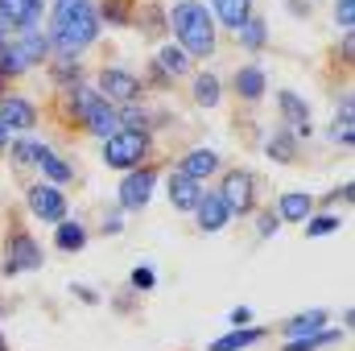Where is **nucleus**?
<instances>
[{
	"instance_id": "1",
	"label": "nucleus",
	"mask_w": 355,
	"mask_h": 351,
	"mask_svg": "<svg viewBox=\"0 0 355 351\" xmlns=\"http://www.w3.org/2000/svg\"><path fill=\"white\" fill-rule=\"evenodd\" d=\"M166 25H170L174 46L190 62L211 58L219 50V25L202 0H174V8H166Z\"/></svg>"
},
{
	"instance_id": "2",
	"label": "nucleus",
	"mask_w": 355,
	"mask_h": 351,
	"mask_svg": "<svg viewBox=\"0 0 355 351\" xmlns=\"http://www.w3.org/2000/svg\"><path fill=\"white\" fill-rule=\"evenodd\" d=\"M99 12H95V0H54L50 8V50L54 54H83L87 46H95L99 37Z\"/></svg>"
},
{
	"instance_id": "3",
	"label": "nucleus",
	"mask_w": 355,
	"mask_h": 351,
	"mask_svg": "<svg viewBox=\"0 0 355 351\" xmlns=\"http://www.w3.org/2000/svg\"><path fill=\"white\" fill-rule=\"evenodd\" d=\"M62 116H67V124H79L83 132L99 137V141H107V137L120 128V112H116L95 87H87V83L62 91Z\"/></svg>"
},
{
	"instance_id": "4",
	"label": "nucleus",
	"mask_w": 355,
	"mask_h": 351,
	"mask_svg": "<svg viewBox=\"0 0 355 351\" xmlns=\"http://www.w3.org/2000/svg\"><path fill=\"white\" fill-rule=\"evenodd\" d=\"M99 157H103L107 170H120V174L141 170V166H149V157H153V132L116 128L107 141H99Z\"/></svg>"
},
{
	"instance_id": "5",
	"label": "nucleus",
	"mask_w": 355,
	"mask_h": 351,
	"mask_svg": "<svg viewBox=\"0 0 355 351\" xmlns=\"http://www.w3.org/2000/svg\"><path fill=\"white\" fill-rule=\"evenodd\" d=\"M219 198L227 203V211H232V219L240 215H257V207H261V182L252 170H244V166H236V170H223L219 174Z\"/></svg>"
},
{
	"instance_id": "6",
	"label": "nucleus",
	"mask_w": 355,
	"mask_h": 351,
	"mask_svg": "<svg viewBox=\"0 0 355 351\" xmlns=\"http://www.w3.org/2000/svg\"><path fill=\"white\" fill-rule=\"evenodd\" d=\"M95 91L120 112V108H137L149 87H145L141 75H132V71H124V67H103V71L95 75Z\"/></svg>"
},
{
	"instance_id": "7",
	"label": "nucleus",
	"mask_w": 355,
	"mask_h": 351,
	"mask_svg": "<svg viewBox=\"0 0 355 351\" xmlns=\"http://www.w3.org/2000/svg\"><path fill=\"white\" fill-rule=\"evenodd\" d=\"M42 264H46V257H42V244L33 240V232H25V228H8L0 273H4V277H21V273H37Z\"/></svg>"
},
{
	"instance_id": "8",
	"label": "nucleus",
	"mask_w": 355,
	"mask_h": 351,
	"mask_svg": "<svg viewBox=\"0 0 355 351\" xmlns=\"http://www.w3.org/2000/svg\"><path fill=\"white\" fill-rule=\"evenodd\" d=\"M25 207H29L33 219L54 223V228H58V223L67 219V211H71L62 186H50V182H29V186H25Z\"/></svg>"
},
{
	"instance_id": "9",
	"label": "nucleus",
	"mask_w": 355,
	"mask_h": 351,
	"mask_svg": "<svg viewBox=\"0 0 355 351\" xmlns=\"http://www.w3.org/2000/svg\"><path fill=\"white\" fill-rule=\"evenodd\" d=\"M153 190H157V166L149 162V166L128 170V174L120 178L116 203H120V211H145V207H149V198H153Z\"/></svg>"
},
{
	"instance_id": "10",
	"label": "nucleus",
	"mask_w": 355,
	"mask_h": 351,
	"mask_svg": "<svg viewBox=\"0 0 355 351\" xmlns=\"http://www.w3.org/2000/svg\"><path fill=\"white\" fill-rule=\"evenodd\" d=\"M277 112H281V128H289L297 141L314 132V116H310V103H306L297 91H289V87L277 91Z\"/></svg>"
},
{
	"instance_id": "11",
	"label": "nucleus",
	"mask_w": 355,
	"mask_h": 351,
	"mask_svg": "<svg viewBox=\"0 0 355 351\" xmlns=\"http://www.w3.org/2000/svg\"><path fill=\"white\" fill-rule=\"evenodd\" d=\"M42 12H46V0H0V21L8 25V33L42 29Z\"/></svg>"
},
{
	"instance_id": "12",
	"label": "nucleus",
	"mask_w": 355,
	"mask_h": 351,
	"mask_svg": "<svg viewBox=\"0 0 355 351\" xmlns=\"http://www.w3.org/2000/svg\"><path fill=\"white\" fill-rule=\"evenodd\" d=\"M190 215H194L198 232H207V236H215V232H223V228L232 223V211H227V203L219 198V190H202V198H198V207H194Z\"/></svg>"
},
{
	"instance_id": "13",
	"label": "nucleus",
	"mask_w": 355,
	"mask_h": 351,
	"mask_svg": "<svg viewBox=\"0 0 355 351\" xmlns=\"http://www.w3.org/2000/svg\"><path fill=\"white\" fill-rule=\"evenodd\" d=\"M0 124L8 132H33L37 128V103L25 95H4L0 99Z\"/></svg>"
},
{
	"instance_id": "14",
	"label": "nucleus",
	"mask_w": 355,
	"mask_h": 351,
	"mask_svg": "<svg viewBox=\"0 0 355 351\" xmlns=\"http://www.w3.org/2000/svg\"><path fill=\"white\" fill-rule=\"evenodd\" d=\"M178 174H186L190 182H202V186H207V178L223 174V157H219L215 149L198 145V149H190V153L178 162Z\"/></svg>"
},
{
	"instance_id": "15",
	"label": "nucleus",
	"mask_w": 355,
	"mask_h": 351,
	"mask_svg": "<svg viewBox=\"0 0 355 351\" xmlns=\"http://www.w3.org/2000/svg\"><path fill=\"white\" fill-rule=\"evenodd\" d=\"M46 75H50V83L58 91H71L87 79V67H83L79 54H54V58L46 62Z\"/></svg>"
},
{
	"instance_id": "16",
	"label": "nucleus",
	"mask_w": 355,
	"mask_h": 351,
	"mask_svg": "<svg viewBox=\"0 0 355 351\" xmlns=\"http://www.w3.org/2000/svg\"><path fill=\"white\" fill-rule=\"evenodd\" d=\"M232 91H236V99H244V103H261V99H265V91H268L265 67H257V62L236 67V75H232Z\"/></svg>"
},
{
	"instance_id": "17",
	"label": "nucleus",
	"mask_w": 355,
	"mask_h": 351,
	"mask_svg": "<svg viewBox=\"0 0 355 351\" xmlns=\"http://www.w3.org/2000/svg\"><path fill=\"white\" fill-rule=\"evenodd\" d=\"M211 17L219 29L236 33L248 17H257V0H211Z\"/></svg>"
},
{
	"instance_id": "18",
	"label": "nucleus",
	"mask_w": 355,
	"mask_h": 351,
	"mask_svg": "<svg viewBox=\"0 0 355 351\" xmlns=\"http://www.w3.org/2000/svg\"><path fill=\"white\" fill-rule=\"evenodd\" d=\"M272 211H277L281 223H306V219L314 215V194H310V190H285Z\"/></svg>"
},
{
	"instance_id": "19",
	"label": "nucleus",
	"mask_w": 355,
	"mask_h": 351,
	"mask_svg": "<svg viewBox=\"0 0 355 351\" xmlns=\"http://www.w3.org/2000/svg\"><path fill=\"white\" fill-rule=\"evenodd\" d=\"M132 25H137L145 37L162 42V37L170 33V25H166V4H162V0H145V4H137V12H132Z\"/></svg>"
},
{
	"instance_id": "20",
	"label": "nucleus",
	"mask_w": 355,
	"mask_h": 351,
	"mask_svg": "<svg viewBox=\"0 0 355 351\" xmlns=\"http://www.w3.org/2000/svg\"><path fill=\"white\" fill-rule=\"evenodd\" d=\"M149 62H153V67H157V71H162V75H166L170 83H178V79H186V75L194 71V62H190V58H186V54L178 50L174 42H162V46H157V54H153Z\"/></svg>"
},
{
	"instance_id": "21",
	"label": "nucleus",
	"mask_w": 355,
	"mask_h": 351,
	"mask_svg": "<svg viewBox=\"0 0 355 351\" xmlns=\"http://www.w3.org/2000/svg\"><path fill=\"white\" fill-rule=\"evenodd\" d=\"M202 182H190L186 174H178L170 170V182H166V194H170V203H174V211H194L198 207V198H202Z\"/></svg>"
},
{
	"instance_id": "22",
	"label": "nucleus",
	"mask_w": 355,
	"mask_h": 351,
	"mask_svg": "<svg viewBox=\"0 0 355 351\" xmlns=\"http://www.w3.org/2000/svg\"><path fill=\"white\" fill-rule=\"evenodd\" d=\"M327 310L322 306H314V310H302V314H293V318H285L281 323V335H285V343L289 339H302V335H314V331H327Z\"/></svg>"
},
{
	"instance_id": "23",
	"label": "nucleus",
	"mask_w": 355,
	"mask_h": 351,
	"mask_svg": "<svg viewBox=\"0 0 355 351\" xmlns=\"http://www.w3.org/2000/svg\"><path fill=\"white\" fill-rule=\"evenodd\" d=\"M87 240H91V232L79 223V219H71V215L54 228V248H58V252H83Z\"/></svg>"
},
{
	"instance_id": "24",
	"label": "nucleus",
	"mask_w": 355,
	"mask_h": 351,
	"mask_svg": "<svg viewBox=\"0 0 355 351\" xmlns=\"http://www.w3.org/2000/svg\"><path fill=\"white\" fill-rule=\"evenodd\" d=\"M268 331H261V327H244V331H227V335H219V339H211L207 343V351H248L257 348V343H265Z\"/></svg>"
},
{
	"instance_id": "25",
	"label": "nucleus",
	"mask_w": 355,
	"mask_h": 351,
	"mask_svg": "<svg viewBox=\"0 0 355 351\" xmlns=\"http://www.w3.org/2000/svg\"><path fill=\"white\" fill-rule=\"evenodd\" d=\"M190 87H194V91H190V95H194V103H198V108H207V112L223 103V83H219V75H215V71H198Z\"/></svg>"
},
{
	"instance_id": "26",
	"label": "nucleus",
	"mask_w": 355,
	"mask_h": 351,
	"mask_svg": "<svg viewBox=\"0 0 355 351\" xmlns=\"http://www.w3.org/2000/svg\"><path fill=\"white\" fill-rule=\"evenodd\" d=\"M37 170H42V178H46L50 186H67V182L75 178V166H71L62 153H54L50 145L42 149V157H37Z\"/></svg>"
},
{
	"instance_id": "27",
	"label": "nucleus",
	"mask_w": 355,
	"mask_h": 351,
	"mask_svg": "<svg viewBox=\"0 0 355 351\" xmlns=\"http://www.w3.org/2000/svg\"><path fill=\"white\" fill-rule=\"evenodd\" d=\"M335 145H343V149H352L355 145V103L352 95H343V103H339V112H335V124H331V132H327Z\"/></svg>"
},
{
	"instance_id": "28",
	"label": "nucleus",
	"mask_w": 355,
	"mask_h": 351,
	"mask_svg": "<svg viewBox=\"0 0 355 351\" xmlns=\"http://www.w3.org/2000/svg\"><path fill=\"white\" fill-rule=\"evenodd\" d=\"M95 12H99V25L128 29V25H132V12H137V0H99Z\"/></svg>"
},
{
	"instance_id": "29",
	"label": "nucleus",
	"mask_w": 355,
	"mask_h": 351,
	"mask_svg": "<svg viewBox=\"0 0 355 351\" xmlns=\"http://www.w3.org/2000/svg\"><path fill=\"white\" fill-rule=\"evenodd\" d=\"M265 153L277 166H293L297 162V137L289 128H272V137L265 141Z\"/></svg>"
},
{
	"instance_id": "30",
	"label": "nucleus",
	"mask_w": 355,
	"mask_h": 351,
	"mask_svg": "<svg viewBox=\"0 0 355 351\" xmlns=\"http://www.w3.org/2000/svg\"><path fill=\"white\" fill-rule=\"evenodd\" d=\"M236 42H240V50L261 54V50L268 46V21H265V17H248V21L236 29Z\"/></svg>"
},
{
	"instance_id": "31",
	"label": "nucleus",
	"mask_w": 355,
	"mask_h": 351,
	"mask_svg": "<svg viewBox=\"0 0 355 351\" xmlns=\"http://www.w3.org/2000/svg\"><path fill=\"white\" fill-rule=\"evenodd\" d=\"M25 71H33L29 62H25V54L17 50V42L8 37L4 46H0V83H8V79H21Z\"/></svg>"
},
{
	"instance_id": "32",
	"label": "nucleus",
	"mask_w": 355,
	"mask_h": 351,
	"mask_svg": "<svg viewBox=\"0 0 355 351\" xmlns=\"http://www.w3.org/2000/svg\"><path fill=\"white\" fill-rule=\"evenodd\" d=\"M302 228H306L310 240H322V236H335V232L343 228V215H335V211H314Z\"/></svg>"
},
{
	"instance_id": "33",
	"label": "nucleus",
	"mask_w": 355,
	"mask_h": 351,
	"mask_svg": "<svg viewBox=\"0 0 355 351\" xmlns=\"http://www.w3.org/2000/svg\"><path fill=\"white\" fill-rule=\"evenodd\" d=\"M343 339V331H314V335H302V339H289L281 351H322V348H335Z\"/></svg>"
},
{
	"instance_id": "34",
	"label": "nucleus",
	"mask_w": 355,
	"mask_h": 351,
	"mask_svg": "<svg viewBox=\"0 0 355 351\" xmlns=\"http://www.w3.org/2000/svg\"><path fill=\"white\" fill-rule=\"evenodd\" d=\"M42 149H46L42 141H29V137H21V141H12V145H8V157H12V166H21V170H25V166H37Z\"/></svg>"
},
{
	"instance_id": "35",
	"label": "nucleus",
	"mask_w": 355,
	"mask_h": 351,
	"mask_svg": "<svg viewBox=\"0 0 355 351\" xmlns=\"http://www.w3.org/2000/svg\"><path fill=\"white\" fill-rule=\"evenodd\" d=\"M128 289H132V293H149V289H157V273H153L149 264H137V268L128 273Z\"/></svg>"
},
{
	"instance_id": "36",
	"label": "nucleus",
	"mask_w": 355,
	"mask_h": 351,
	"mask_svg": "<svg viewBox=\"0 0 355 351\" xmlns=\"http://www.w3.org/2000/svg\"><path fill=\"white\" fill-rule=\"evenodd\" d=\"M281 232V219H277V211L268 207V211H257V236L268 240V236H277Z\"/></svg>"
},
{
	"instance_id": "37",
	"label": "nucleus",
	"mask_w": 355,
	"mask_h": 351,
	"mask_svg": "<svg viewBox=\"0 0 355 351\" xmlns=\"http://www.w3.org/2000/svg\"><path fill=\"white\" fill-rule=\"evenodd\" d=\"M335 25H339L343 33H352V25H355V0H335Z\"/></svg>"
},
{
	"instance_id": "38",
	"label": "nucleus",
	"mask_w": 355,
	"mask_h": 351,
	"mask_svg": "<svg viewBox=\"0 0 355 351\" xmlns=\"http://www.w3.org/2000/svg\"><path fill=\"white\" fill-rule=\"evenodd\" d=\"M352 198H355V186H352V182H343V186H335V190H331L322 203H327V211H331L335 203H352Z\"/></svg>"
},
{
	"instance_id": "39",
	"label": "nucleus",
	"mask_w": 355,
	"mask_h": 351,
	"mask_svg": "<svg viewBox=\"0 0 355 351\" xmlns=\"http://www.w3.org/2000/svg\"><path fill=\"white\" fill-rule=\"evenodd\" d=\"M227 323H232V331H244V327L252 323V306H236V310L227 314Z\"/></svg>"
},
{
	"instance_id": "40",
	"label": "nucleus",
	"mask_w": 355,
	"mask_h": 351,
	"mask_svg": "<svg viewBox=\"0 0 355 351\" xmlns=\"http://www.w3.org/2000/svg\"><path fill=\"white\" fill-rule=\"evenodd\" d=\"M120 232H124V215H120V211H112V215L103 219V236H120Z\"/></svg>"
},
{
	"instance_id": "41",
	"label": "nucleus",
	"mask_w": 355,
	"mask_h": 351,
	"mask_svg": "<svg viewBox=\"0 0 355 351\" xmlns=\"http://www.w3.org/2000/svg\"><path fill=\"white\" fill-rule=\"evenodd\" d=\"M339 54H343V58H339L343 67H352V62H355V37H352V33H343V46H339Z\"/></svg>"
},
{
	"instance_id": "42",
	"label": "nucleus",
	"mask_w": 355,
	"mask_h": 351,
	"mask_svg": "<svg viewBox=\"0 0 355 351\" xmlns=\"http://www.w3.org/2000/svg\"><path fill=\"white\" fill-rule=\"evenodd\" d=\"M71 289H75V298H79V302H87V306H99V293H95L91 285H71Z\"/></svg>"
},
{
	"instance_id": "43",
	"label": "nucleus",
	"mask_w": 355,
	"mask_h": 351,
	"mask_svg": "<svg viewBox=\"0 0 355 351\" xmlns=\"http://www.w3.org/2000/svg\"><path fill=\"white\" fill-rule=\"evenodd\" d=\"M285 8H289L293 17H310V12H314V4H310V0H285Z\"/></svg>"
},
{
	"instance_id": "44",
	"label": "nucleus",
	"mask_w": 355,
	"mask_h": 351,
	"mask_svg": "<svg viewBox=\"0 0 355 351\" xmlns=\"http://www.w3.org/2000/svg\"><path fill=\"white\" fill-rule=\"evenodd\" d=\"M8 145H12V137H8V128H4V124H0V153H4V149H8Z\"/></svg>"
},
{
	"instance_id": "45",
	"label": "nucleus",
	"mask_w": 355,
	"mask_h": 351,
	"mask_svg": "<svg viewBox=\"0 0 355 351\" xmlns=\"http://www.w3.org/2000/svg\"><path fill=\"white\" fill-rule=\"evenodd\" d=\"M8 37H12V33H8V25H4V21H0V46H4V42H8Z\"/></svg>"
},
{
	"instance_id": "46",
	"label": "nucleus",
	"mask_w": 355,
	"mask_h": 351,
	"mask_svg": "<svg viewBox=\"0 0 355 351\" xmlns=\"http://www.w3.org/2000/svg\"><path fill=\"white\" fill-rule=\"evenodd\" d=\"M4 95H8V83H0V99H4Z\"/></svg>"
},
{
	"instance_id": "47",
	"label": "nucleus",
	"mask_w": 355,
	"mask_h": 351,
	"mask_svg": "<svg viewBox=\"0 0 355 351\" xmlns=\"http://www.w3.org/2000/svg\"><path fill=\"white\" fill-rule=\"evenodd\" d=\"M0 351H8V343H4V335H0Z\"/></svg>"
}]
</instances>
